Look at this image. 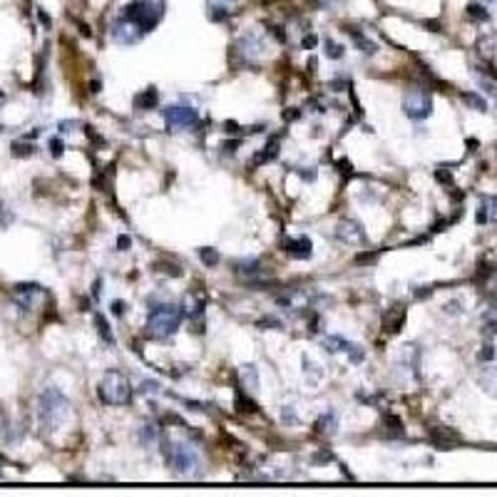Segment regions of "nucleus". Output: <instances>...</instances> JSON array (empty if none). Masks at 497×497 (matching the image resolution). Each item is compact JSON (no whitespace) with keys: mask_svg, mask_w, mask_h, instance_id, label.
Returning a JSON list of instances; mask_svg holds the SVG:
<instances>
[{"mask_svg":"<svg viewBox=\"0 0 497 497\" xmlns=\"http://www.w3.org/2000/svg\"><path fill=\"white\" fill-rule=\"evenodd\" d=\"M323 48H326V58H331V60H341L343 58V45H338V43H333L331 38H323Z\"/></svg>","mask_w":497,"mask_h":497,"instance_id":"c85d7f7f","label":"nucleus"},{"mask_svg":"<svg viewBox=\"0 0 497 497\" xmlns=\"http://www.w3.org/2000/svg\"><path fill=\"white\" fill-rule=\"evenodd\" d=\"M13 154H15V157H28V154H33V144L15 142L13 144Z\"/></svg>","mask_w":497,"mask_h":497,"instance_id":"e433bc0d","label":"nucleus"},{"mask_svg":"<svg viewBox=\"0 0 497 497\" xmlns=\"http://www.w3.org/2000/svg\"><path fill=\"white\" fill-rule=\"evenodd\" d=\"M112 313L115 316H125L127 313V303L125 301H112Z\"/></svg>","mask_w":497,"mask_h":497,"instance_id":"37998d69","label":"nucleus"},{"mask_svg":"<svg viewBox=\"0 0 497 497\" xmlns=\"http://www.w3.org/2000/svg\"><path fill=\"white\" fill-rule=\"evenodd\" d=\"M38 20L45 25V28H50V15L48 13H43V10H38Z\"/></svg>","mask_w":497,"mask_h":497,"instance_id":"5fc2aeb1","label":"nucleus"},{"mask_svg":"<svg viewBox=\"0 0 497 497\" xmlns=\"http://www.w3.org/2000/svg\"><path fill=\"white\" fill-rule=\"evenodd\" d=\"M346 355H348V360H351V363H355V365L365 360V351H363L360 346H355V343L348 348V353H346Z\"/></svg>","mask_w":497,"mask_h":497,"instance_id":"f704fd0d","label":"nucleus"},{"mask_svg":"<svg viewBox=\"0 0 497 497\" xmlns=\"http://www.w3.org/2000/svg\"><path fill=\"white\" fill-rule=\"evenodd\" d=\"M226 15H229L226 8H216V5L209 8V18H212V20H226Z\"/></svg>","mask_w":497,"mask_h":497,"instance_id":"a19ab883","label":"nucleus"},{"mask_svg":"<svg viewBox=\"0 0 497 497\" xmlns=\"http://www.w3.org/2000/svg\"><path fill=\"white\" fill-rule=\"evenodd\" d=\"M157 437H159V430H157V425H152V423H144V425L140 427V442H142V445L152 447V445L157 442Z\"/></svg>","mask_w":497,"mask_h":497,"instance_id":"a878e982","label":"nucleus"},{"mask_svg":"<svg viewBox=\"0 0 497 497\" xmlns=\"http://www.w3.org/2000/svg\"><path fill=\"white\" fill-rule=\"evenodd\" d=\"M482 204H485V209H487V221H490V224H497V197H485Z\"/></svg>","mask_w":497,"mask_h":497,"instance_id":"2f4dec72","label":"nucleus"},{"mask_svg":"<svg viewBox=\"0 0 497 497\" xmlns=\"http://www.w3.org/2000/svg\"><path fill=\"white\" fill-rule=\"evenodd\" d=\"M477 383L482 385V390H485L487 395L497 398V365H487V368H482V370H480V375H477Z\"/></svg>","mask_w":497,"mask_h":497,"instance_id":"2eb2a0df","label":"nucleus"},{"mask_svg":"<svg viewBox=\"0 0 497 497\" xmlns=\"http://www.w3.org/2000/svg\"><path fill=\"white\" fill-rule=\"evenodd\" d=\"M405 323V306H395V308H388L383 313V331L388 333H398Z\"/></svg>","mask_w":497,"mask_h":497,"instance_id":"4468645a","label":"nucleus"},{"mask_svg":"<svg viewBox=\"0 0 497 497\" xmlns=\"http://www.w3.org/2000/svg\"><path fill=\"white\" fill-rule=\"evenodd\" d=\"M154 271H157V274H167V276H172V279H179V276H182L179 266H177V264H169V261H157V264H154Z\"/></svg>","mask_w":497,"mask_h":497,"instance_id":"c756f323","label":"nucleus"},{"mask_svg":"<svg viewBox=\"0 0 497 497\" xmlns=\"http://www.w3.org/2000/svg\"><path fill=\"white\" fill-rule=\"evenodd\" d=\"M239 375H241V383H244L246 390H251V393L259 390V368L254 363H244L241 370H239Z\"/></svg>","mask_w":497,"mask_h":497,"instance_id":"f3484780","label":"nucleus"},{"mask_svg":"<svg viewBox=\"0 0 497 497\" xmlns=\"http://www.w3.org/2000/svg\"><path fill=\"white\" fill-rule=\"evenodd\" d=\"M460 97H462V102H465L467 107H472V110H477V112H485V110H487V102H485L480 95H475V92H462Z\"/></svg>","mask_w":497,"mask_h":497,"instance_id":"cd10ccee","label":"nucleus"},{"mask_svg":"<svg viewBox=\"0 0 497 497\" xmlns=\"http://www.w3.org/2000/svg\"><path fill=\"white\" fill-rule=\"evenodd\" d=\"M395 365H398L400 370L410 373V375H418V348H415L413 343L400 346L398 358H395Z\"/></svg>","mask_w":497,"mask_h":497,"instance_id":"9b49d317","label":"nucleus"},{"mask_svg":"<svg viewBox=\"0 0 497 497\" xmlns=\"http://www.w3.org/2000/svg\"><path fill=\"white\" fill-rule=\"evenodd\" d=\"M95 326H97V333L102 336V341H107V343L112 346V343H115V336H112V328H110V323L105 321L102 313H95Z\"/></svg>","mask_w":497,"mask_h":497,"instance_id":"bb28decb","label":"nucleus"},{"mask_svg":"<svg viewBox=\"0 0 497 497\" xmlns=\"http://www.w3.org/2000/svg\"><path fill=\"white\" fill-rule=\"evenodd\" d=\"M279 144H281V137H271L269 144L254 157V164H261V162H271V159H276V154H279Z\"/></svg>","mask_w":497,"mask_h":497,"instance_id":"4be33fe9","label":"nucleus"},{"mask_svg":"<svg viewBox=\"0 0 497 497\" xmlns=\"http://www.w3.org/2000/svg\"><path fill=\"white\" fill-rule=\"evenodd\" d=\"M495 271H497L495 264H482V261H480V271H477V276H480V279H487V276H492Z\"/></svg>","mask_w":497,"mask_h":497,"instance_id":"ea45409f","label":"nucleus"},{"mask_svg":"<svg viewBox=\"0 0 497 497\" xmlns=\"http://www.w3.org/2000/svg\"><path fill=\"white\" fill-rule=\"evenodd\" d=\"M338 172H341V174H351V162H348V159H341V162H338Z\"/></svg>","mask_w":497,"mask_h":497,"instance_id":"603ef678","label":"nucleus"},{"mask_svg":"<svg viewBox=\"0 0 497 497\" xmlns=\"http://www.w3.org/2000/svg\"><path fill=\"white\" fill-rule=\"evenodd\" d=\"M68 413H70V400L58 388H45L40 393L38 415H40V423L48 427V430H58V427L63 425V420L68 418Z\"/></svg>","mask_w":497,"mask_h":497,"instance_id":"7ed1b4c3","label":"nucleus"},{"mask_svg":"<svg viewBox=\"0 0 497 497\" xmlns=\"http://www.w3.org/2000/svg\"><path fill=\"white\" fill-rule=\"evenodd\" d=\"M140 390L147 393V395H152V393L159 390V383H157V380H142V383H140Z\"/></svg>","mask_w":497,"mask_h":497,"instance_id":"58836bf2","label":"nucleus"},{"mask_svg":"<svg viewBox=\"0 0 497 497\" xmlns=\"http://www.w3.org/2000/svg\"><path fill=\"white\" fill-rule=\"evenodd\" d=\"M435 179H437V182H445L447 187L452 184V177H450V174H447L445 169H437V172H435Z\"/></svg>","mask_w":497,"mask_h":497,"instance_id":"a18cd8bd","label":"nucleus"},{"mask_svg":"<svg viewBox=\"0 0 497 497\" xmlns=\"http://www.w3.org/2000/svg\"><path fill=\"white\" fill-rule=\"evenodd\" d=\"M162 117L167 122L169 130H187V127H194L199 115L194 107H184V105H172V107H164L162 110Z\"/></svg>","mask_w":497,"mask_h":497,"instance_id":"0eeeda50","label":"nucleus"},{"mask_svg":"<svg viewBox=\"0 0 497 497\" xmlns=\"http://www.w3.org/2000/svg\"><path fill=\"white\" fill-rule=\"evenodd\" d=\"M480 87H485V90H487V92H490L492 97H495V95H497L495 82H490V80H485V77H480Z\"/></svg>","mask_w":497,"mask_h":497,"instance_id":"49530a36","label":"nucleus"},{"mask_svg":"<svg viewBox=\"0 0 497 497\" xmlns=\"http://www.w3.org/2000/svg\"><path fill=\"white\" fill-rule=\"evenodd\" d=\"M281 246H284V251L291 259H311V254H313V244H311L308 236H296V239L286 236L281 241Z\"/></svg>","mask_w":497,"mask_h":497,"instance_id":"9d476101","label":"nucleus"},{"mask_svg":"<svg viewBox=\"0 0 497 497\" xmlns=\"http://www.w3.org/2000/svg\"><path fill=\"white\" fill-rule=\"evenodd\" d=\"M467 18L475 20V23H487L490 20V13H487V8L482 3H470L467 5Z\"/></svg>","mask_w":497,"mask_h":497,"instance_id":"393cba45","label":"nucleus"},{"mask_svg":"<svg viewBox=\"0 0 497 497\" xmlns=\"http://www.w3.org/2000/svg\"><path fill=\"white\" fill-rule=\"evenodd\" d=\"M236 147H239V140H234V142H226V144H221V149H226L229 154H234L236 152Z\"/></svg>","mask_w":497,"mask_h":497,"instance_id":"6e6d98bb","label":"nucleus"},{"mask_svg":"<svg viewBox=\"0 0 497 497\" xmlns=\"http://www.w3.org/2000/svg\"><path fill=\"white\" fill-rule=\"evenodd\" d=\"M316 43H318V38H316V35H308V38L303 40V48L311 50V48H316Z\"/></svg>","mask_w":497,"mask_h":497,"instance_id":"864d4df0","label":"nucleus"},{"mask_svg":"<svg viewBox=\"0 0 497 497\" xmlns=\"http://www.w3.org/2000/svg\"><path fill=\"white\" fill-rule=\"evenodd\" d=\"M323 346L331 351V353H348V348L353 346L348 338H343V336H326L323 338Z\"/></svg>","mask_w":497,"mask_h":497,"instance_id":"5701e85b","label":"nucleus"},{"mask_svg":"<svg viewBox=\"0 0 497 497\" xmlns=\"http://www.w3.org/2000/svg\"><path fill=\"white\" fill-rule=\"evenodd\" d=\"M261 50H264V45L259 43V38H256L254 33H249V35L241 38V50H239V53L244 55V63H246L249 58H256Z\"/></svg>","mask_w":497,"mask_h":497,"instance_id":"a211bd4d","label":"nucleus"},{"mask_svg":"<svg viewBox=\"0 0 497 497\" xmlns=\"http://www.w3.org/2000/svg\"><path fill=\"white\" fill-rule=\"evenodd\" d=\"M236 405H239V410H241V413H256V403H254V400H249L246 395H241V390L236 393Z\"/></svg>","mask_w":497,"mask_h":497,"instance_id":"473e14b6","label":"nucleus"},{"mask_svg":"<svg viewBox=\"0 0 497 497\" xmlns=\"http://www.w3.org/2000/svg\"><path fill=\"white\" fill-rule=\"evenodd\" d=\"M430 293H432V288H425V291L420 288V291H415V298H427Z\"/></svg>","mask_w":497,"mask_h":497,"instance_id":"4d7b16f0","label":"nucleus"},{"mask_svg":"<svg viewBox=\"0 0 497 497\" xmlns=\"http://www.w3.org/2000/svg\"><path fill=\"white\" fill-rule=\"evenodd\" d=\"M375 259H378V251H370V254H358V256H355V261H358V264H373Z\"/></svg>","mask_w":497,"mask_h":497,"instance_id":"79ce46f5","label":"nucleus"},{"mask_svg":"<svg viewBox=\"0 0 497 497\" xmlns=\"http://www.w3.org/2000/svg\"><path fill=\"white\" fill-rule=\"evenodd\" d=\"M301 365H303V378L308 380V385H318L321 378H323V368H321L311 355H303V358H301Z\"/></svg>","mask_w":497,"mask_h":497,"instance_id":"dca6fc26","label":"nucleus"},{"mask_svg":"<svg viewBox=\"0 0 497 497\" xmlns=\"http://www.w3.org/2000/svg\"><path fill=\"white\" fill-rule=\"evenodd\" d=\"M40 291L43 288L38 284H18L15 286V301H18V306L23 311H30L33 303H35V298L40 296Z\"/></svg>","mask_w":497,"mask_h":497,"instance_id":"f8f14e48","label":"nucleus"},{"mask_svg":"<svg viewBox=\"0 0 497 497\" xmlns=\"http://www.w3.org/2000/svg\"><path fill=\"white\" fill-rule=\"evenodd\" d=\"M224 127H226V132H229V135H236V122H226Z\"/></svg>","mask_w":497,"mask_h":497,"instance_id":"13d9d810","label":"nucleus"},{"mask_svg":"<svg viewBox=\"0 0 497 497\" xmlns=\"http://www.w3.org/2000/svg\"><path fill=\"white\" fill-rule=\"evenodd\" d=\"M281 420H284V425H298V415H296V408L293 405H284L281 408Z\"/></svg>","mask_w":497,"mask_h":497,"instance_id":"72a5a7b5","label":"nucleus"},{"mask_svg":"<svg viewBox=\"0 0 497 497\" xmlns=\"http://www.w3.org/2000/svg\"><path fill=\"white\" fill-rule=\"evenodd\" d=\"M80 122H60V135H68L72 132V127H77Z\"/></svg>","mask_w":497,"mask_h":497,"instance_id":"3c124183","label":"nucleus"},{"mask_svg":"<svg viewBox=\"0 0 497 497\" xmlns=\"http://www.w3.org/2000/svg\"><path fill=\"white\" fill-rule=\"evenodd\" d=\"M313 427H316V432H318V435H331V432L336 430V413H331V410H328L326 415H321V418L316 420V425Z\"/></svg>","mask_w":497,"mask_h":497,"instance_id":"b1692460","label":"nucleus"},{"mask_svg":"<svg viewBox=\"0 0 497 497\" xmlns=\"http://www.w3.org/2000/svg\"><path fill=\"white\" fill-rule=\"evenodd\" d=\"M164 0H132L130 5L122 8L115 28H112V38L122 45H132L137 43L142 35L152 33L162 15H164Z\"/></svg>","mask_w":497,"mask_h":497,"instance_id":"f257e3e1","label":"nucleus"},{"mask_svg":"<svg viewBox=\"0 0 497 497\" xmlns=\"http://www.w3.org/2000/svg\"><path fill=\"white\" fill-rule=\"evenodd\" d=\"M162 440V457L172 467L177 477H202V455L189 440H172L159 435Z\"/></svg>","mask_w":497,"mask_h":497,"instance_id":"f03ea898","label":"nucleus"},{"mask_svg":"<svg viewBox=\"0 0 497 497\" xmlns=\"http://www.w3.org/2000/svg\"><path fill=\"white\" fill-rule=\"evenodd\" d=\"M430 440L435 447H442V450H450L455 445L462 442V435L452 427H445V425H437V427H430Z\"/></svg>","mask_w":497,"mask_h":497,"instance_id":"1a4fd4ad","label":"nucleus"},{"mask_svg":"<svg viewBox=\"0 0 497 497\" xmlns=\"http://www.w3.org/2000/svg\"><path fill=\"white\" fill-rule=\"evenodd\" d=\"M301 117V110H296V107H288L284 112V120H288V122H293V120H298Z\"/></svg>","mask_w":497,"mask_h":497,"instance_id":"de8ad7c7","label":"nucleus"},{"mask_svg":"<svg viewBox=\"0 0 497 497\" xmlns=\"http://www.w3.org/2000/svg\"><path fill=\"white\" fill-rule=\"evenodd\" d=\"M298 174H301V179H306V182H313V179H316V169H313V167H306V172L298 169Z\"/></svg>","mask_w":497,"mask_h":497,"instance_id":"c03bdc74","label":"nucleus"},{"mask_svg":"<svg viewBox=\"0 0 497 497\" xmlns=\"http://www.w3.org/2000/svg\"><path fill=\"white\" fill-rule=\"evenodd\" d=\"M199 256H202V261H204V266H216L219 264V251L212 249V246H204V249H199Z\"/></svg>","mask_w":497,"mask_h":497,"instance_id":"7c9ffc66","label":"nucleus"},{"mask_svg":"<svg viewBox=\"0 0 497 497\" xmlns=\"http://www.w3.org/2000/svg\"><path fill=\"white\" fill-rule=\"evenodd\" d=\"M204 296H199V293H187L184 296V303H182V313L189 318V321H199L202 316H204Z\"/></svg>","mask_w":497,"mask_h":497,"instance_id":"ddd939ff","label":"nucleus"},{"mask_svg":"<svg viewBox=\"0 0 497 497\" xmlns=\"http://www.w3.org/2000/svg\"><path fill=\"white\" fill-rule=\"evenodd\" d=\"M157 102H159V95H157L154 87H147L144 92H140V95L135 97V107H137V110H154Z\"/></svg>","mask_w":497,"mask_h":497,"instance_id":"aec40b11","label":"nucleus"},{"mask_svg":"<svg viewBox=\"0 0 497 497\" xmlns=\"http://www.w3.org/2000/svg\"><path fill=\"white\" fill-rule=\"evenodd\" d=\"M276 303H279V306H286V308H303V306L308 303V296H306L303 291H288V293H284V296L276 298Z\"/></svg>","mask_w":497,"mask_h":497,"instance_id":"6ab92c4d","label":"nucleus"},{"mask_svg":"<svg viewBox=\"0 0 497 497\" xmlns=\"http://www.w3.org/2000/svg\"><path fill=\"white\" fill-rule=\"evenodd\" d=\"M221 3H229V0H221Z\"/></svg>","mask_w":497,"mask_h":497,"instance_id":"680f3d73","label":"nucleus"},{"mask_svg":"<svg viewBox=\"0 0 497 497\" xmlns=\"http://www.w3.org/2000/svg\"><path fill=\"white\" fill-rule=\"evenodd\" d=\"M403 112L410 120H415V122L427 120L430 112H432V97H430V92L423 90V87H410L403 95Z\"/></svg>","mask_w":497,"mask_h":497,"instance_id":"423d86ee","label":"nucleus"},{"mask_svg":"<svg viewBox=\"0 0 497 497\" xmlns=\"http://www.w3.org/2000/svg\"><path fill=\"white\" fill-rule=\"evenodd\" d=\"M313 460H316V462H321V460H331V452H318Z\"/></svg>","mask_w":497,"mask_h":497,"instance_id":"bf43d9fd","label":"nucleus"},{"mask_svg":"<svg viewBox=\"0 0 497 497\" xmlns=\"http://www.w3.org/2000/svg\"><path fill=\"white\" fill-rule=\"evenodd\" d=\"M477 358H480L482 363H490V360L495 358V346H492V343H485V346H482V351L477 353Z\"/></svg>","mask_w":497,"mask_h":497,"instance_id":"c9c22d12","label":"nucleus"},{"mask_svg":"<svg viewBox=\"0 0 497 497\" xmlns=\"http://www.w3.org/2000/svg\"><path fill=\"white\" fill-rule=\"evenodd\" d=\"M130 246H132V239H130V236H120V239H117V249H120V251H127Z\"/></svg>","mask_w":497,"mask_h":497,"instance_id":"09e8293b","label":"nucleus"},{"mask_svg":"<svg viewBox=\"0 0 497 497\" xmlns=\"http://www.w3.org/2000/svg\"><path fill=\"white\" fill-rule=\"evenodd\" d=\"M341 475H343V477H346V480H353V475H351V472H348V470H346V467H341Z\"/></svg>","mask_w":497,"mask_h":497,"instance_id":"052dcab7","label":"nucleus"},{"mask_svg":"<svg viewBox=\"0 0 497 497\" xmlns=\"http://www.w3.org/2000/svg\"><path fill=\"white\" fill-rule=\"evenodd\" d=\"M259 328H274V331H279V328H281V321H279V318L266 316V318H261V321H259Z\"/></svg>","mask_w":497,"mask_h":497,"instance_id":"4c0bfd02","label":"nucleus"},{"mask_svg":"<svg viewBox=\"0 0 497 497\" xmlns=\"http://www.w3.org/2000/svg\"><path fill=\"white\" fill-rule=\"evenodd\" d=\"M348 30V35H351V40L355 43V48L360 50V53H365V55H375V50H378V45L373 43V40H368L365 35H360L358 30H353V28H346Z\"/></svg>","mask_w":497,"mask_h":497,"instance_id":"412c9836","label":"nucleus"},{"mask_svg":"<svg viewBox=\"0 0 497 497\" xmlns=\"http://www.w3.org/2000/svg\"><path fill=\"white\" fill-rule=\"evenodd\" d=\"M97 395L105 405H127L132 400V385L130 378L120 370H107L100 380Z\"/></svg>","mask_w":497,"mask_h":497,"instance_id":"20e7f679","label":"nucleus"},{"mask_svg":"<svg viewBox=\"0 0 497 497\" xmlns=\"http://www.w3.org/2000/svg\"><path fill=\"white\" fill-rule=\"evenodd\" d=\"M50 147H53V157H60V154H63V142H60L58 137L50 142Z\"/></svg>","mask_w":497,"mask_h":497,"instance_id":"8fccbe9b","label":"nucleus"},{"mask_svg":"<svg viewBox=\"0 0 497 497\" xmlns=\"http://www.w3.org/2000/svg\"><path fill=\"white\" fill-rule=\"evenodd\" d=\"M179 323H182V311H177L174 306L169 303H159L154 308H149V316H147V331L149 336L154 338H169L179 331Z\"/></svg>","mask_w":497,"mask_h":497,"instance_id":"39448f33","label":"nucleus"},{"mask_svg":"<svg viewBox=\"0 0 497 497\" xmlns=\"http://www.w3.org/2000/svg\"><path fill=\"white\" fill-rule=\"evenodd\" d=\"M336 241L343 244V246H363L365 244V231H363V226L358 221L343 219L336 226Z\"/></svg>","mask_w":497,"mask_h":497,"instance_id":"6e6552de","label":"nucleus"}]
</instances>
